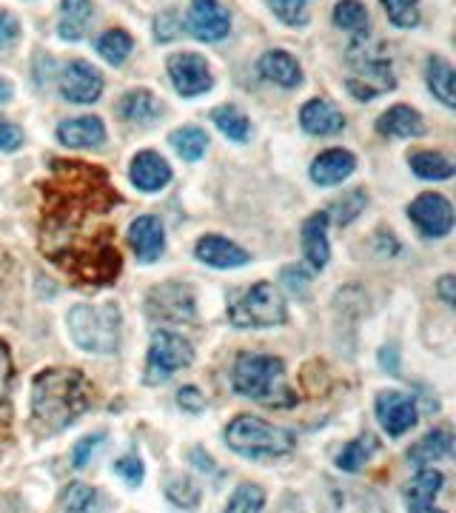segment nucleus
Masks as SVG:
<instances>
[{
  "label": "nucleus",
  "instance_id": "f257e3e1",
  "mask_svg": "<svg viewBox=\"0 0 456 513\" xmlns=\"http://www.w3.org/2000/svg\"><path fill=\"white\" fill-rule=\"evenodd\" d=\"M120 194L100 166L80 160H55L43 183L40 248L60 271L80 285H109L117 280L123 257L114 246L106 217Z\"/></svg>",
  "mask_w": 456,
  "mask_h": 513
},
{
  "label": "nucleus",
  "instance_id": "f03ea898",
  "mask_svg": "<svg viewBox=\"0 0 456 513\" xmlns=\"http://www.w3.org/2000/svg\"><path fill=\"white\" fill-rule=\"evenodd\" d=\"M92 405V382L75 368H46L32 382V428L55 437L75 425Z\"/></svg>",
  "mask_w": 456,
  "mask_h": 513
},
{
  "label": "nucleus",
  "instance_id": "7ed1b4c3",
  "mask_svg": "<svg viewBox=\"0 0 456 513\" xmlns=\"http://www.w3.org/2000/svg\"><path fill=\"white\" fill-rule=\"evenodd\" d=\"M231 385L240 397L254 399L266 408L297 405V394L285 382V362L271 354H240L231 371Z\"/></svg>",
  "mask_w": 456,
  "mask_h": 513
},
{
  "label": "nucleus",
  "instance_id": "20e7f679",
  "mask_svg": "<svg viewBox=\"0 0 456 513\" xmlns=\"http://www.w3.org/2000/svg\"><path fill=\"white\" fill-rule=\"evenodd\" d=\"M226 442L231 451L248 459H277L294 451L297 437L288 428H277L260 417H237L228 422Z\"/></svg>",
  "mask_w": 456,
  "mask_h": 513
},
{
  "label": "nucleus",
  "instance_id": "39448f33",
  "mask_svg": "<svg viewBox=\"0 0 456 513\" xmlns=\"http://www.w3.org/2000/svg\"><path fill=\"white\" fill-rule=\"evenodd\" d=\"M69 337L92 354H114L120 348V308L114 303L75 305L69 311Z\"/></svg>",
  "mask_w": 456,
  "mask_h": 513
},
{
  "label": "nucleus",
  "instance_id": "423d86ee",
  "mask_svg": "<svg viewBox=\"0 0 456 513\" xmlns=\"http://www.w3.org/2000/svg\"><path fill=\"white\" fill-rule=\"evenodd\" d=\"M228 320L234 328H274L285 323L283 294L271 283H254L228 305Z\"/></svg>",
  "mask_w": 456,
  "mask_h": 513
},
{
  "label": "nucleus",
  "instance_id": "0eeeda50",
  "mask_svg": "<svg viewBox=\"0 0 456 513\" xmlns=\"http://www.w3.org/2000/svg\"><path fill=\"white\" fill-rule=\"evenodd\" d=\"M194 360V348L189 340H183L174 331H154L149 345V360H146V382L160 385L169 382L177 371H183Z\"/></svg>",
  "mask_w": 456,
  "mask_h": 513
},
{
  "label": "nucleus",
  "instance_id": "6e6552de",
  "mask_svg": "<svg viewBox=\"0 0 456 513\" xmlns=\"http://www.w3.org/2000/svg\"><path fill=\"white\" fill-rule=\"evenodd\" d=\"M146 311L154 323H191L194 320V291L186 283L154 285L146 297Z\"/></svg>",
  "mask_w": 456,
  "mask_h": 513
},
{
  "label": "nucleus",
  "instance_id": "1a4fd4ad",
  "mask_svg": "<svg viewBox=\"0 0 456 513\" xmlns=\"http://www.w3.org/2000/svg\"><path fill=\"white\" fill-rule=\"evenodd\" d=\"M357 72L354 77H348V92L357 97V100H374L382 92H391L394 89V75H391V63L388 57L382 55H351Z\"/></svg>",
  "mask_w": 456,
  "mask_h": 513
},
{
  "label": "nucleus",
  "instance_id": "9d476101",
  "mask_svg": "<svg viewBox=\"0 0 456 513\" xmlns=\"http://www.w3.org/2000/svg\"><path fill=\"white\" fill-rule=\"evenodd\" d=\"M408 217L425 237H445L454 228V209L442 194H419L417 200L408 206Z\"/></svg>",
  "mask_w": 456,
  "mask_h": 513
},
{
  "label": "nucleus",
  "instance_id": "9b49d317",
  "mask_svg": "<svg viewBox=\"0 0 456 513\" xmlns=\"http://www.w3.org/2000/svg\"><path fill=\"white\" fill-rule=\"evenodd\" d=\"M169 77L174 89L183 97H197L211 89V69L206 57L183 52V55L169 57Z\"/></svg>",
  "mask_w": 456,
  "mask_h": 513
},
{
  "label": "nucleus",
  "instance_id": "f8f14e48",
  "mask_svg": "<svg viewBox=\"0 0 456 513\" xmlns=\"http://www.w3.org/2000/svg\"><path fill=\"white\" fill-rule=\"evenodd\" d=\"M60 95L69 103H95L103 95V77L92 63L75 60L60 72Z\"/></svg>",
  "mask_w": 456,
  "mask_h": 513
},
{
  "label": "nucleus",
  "instance_id": "ddd939ff",
  "mask_svg": "<svg viewBox=\"0 0 456 513\" xmlns=\"http://www.w3.org/2000/svg\"><path fill=\"white\" fill-rule=\"evenodd\" d=\"M417 402L402 391H382L377 397V419L388 437H402L417 425Z\"/></svg>",
  "mask_w": 456,
  "mask_h": 513
},
{
  "label": "nucleus",
  "instance_id": "4468645a",
  "mask_svg": "<svg viewBox=\"0 0 456 513\" xmlns=\"http://www.w3.org/2000/svg\"><path fill=\"white\" fill-rule=\"evenodd\" d=\"M189 29L197 40H223L231 29V15L220 0H191Z\"/></svg>",
  "mask_w": 456,
  "mask_h": 513
},
{
  "label": "nucleus",
  "instance_id": "2eb2a0df",
  "mask_svg": "<svg viewBox=\"0 0 456 513\" xmlns=\"http://www.w3.org/2000/svg\"><path fill=\"white\" fill-rule=\"evenodd\" d=\"M129 246H132L140 263H154L163 254V248H166V234H163L160 220L152 217V214L137 217L129 226Z\"/></svg>",
  "mask_w": 456,
  "mask_h": 513
},
{
  "label": "nucleus",
  "instance_id": "dca6fc26",
  "mask_svg": "<svg viewBox=\"0 0 456 513\" xmlns=\"http://www.w3.org/2000/svg\"><path fill=\"white\" fill-rule=\"evenodd\" d=\"M194 251H197V260L211 268H240L251 260L246 248H240L237 243L226 240V237H217V234L200 237Z\"/></svg>",
  "mask_w": 456,
  "mask_h": 513
},
{
  "label": "nucleus",
  "instance_id": "f3484780",
  "mask_svg": "<svg viewBox=\"0 0 456 513\" xmlns=\"http://www.w3.org/2000/svg\"><path fill=\"white\" fill-rule=\"evenodd\" d=\"M132 183L146 194L166 189L171 180V166L166 163V157H160L157 152H140L132 160V171H129Z\"/></svg>",
  "mask_w": 456,
  "mask_h": 513
},
{
  "label": "nucleus",
  "instance_id": "a211bd4d",
  "mask_svg": "<svg viewBox=\"0 0 456 513\" xmlns=\"http://www.w3.org/2000/svg\"><path fill=\"white\" fill-rule=\"evenodd\" d=\"M325 513H382L377 496L362 488H345V485H331L325 491Z\"/></svg>",
  "mask_w": 456,
  "mask_h": 513
},
{
  "label": "nucleus",
  "instance_id": "6ab92c4d",
  "mask_svg": "<svg viewBox=\"0 0 456 513\" xmlns=\"http://www.w3.org/2000/svg\"><path fill=\"white\" fill-rule=\"evenodd\" d=\"M57 140L69 149H89L106 140V126L100 117H72L57 126Z\"/></svg>",
  "mask_w": 456,
  "mask_h": 513
},
{
  "label": "nucleus",
  "instance_id": "aec40b11",
  "mask_svg": "<svg viewBox=\"0 0 456 513\" xmlns=\"http://www.w3.org/2000/svg\"><path fill=\"white\" fill-rule=\"evenodd\" d=\"M300 123L308 134H317V137H325V134H337L345 129V117L342 112L328 103V100H308L300 112Z\"/></svg>",
  "mask_w": 456,
  "mask_h": 513
},
{
  "label": "nucleus",
  "instance_id": "412c9836",
  "mask_svg": "<svg viewBox=\"0 0 456 513\" xmlns=\"http://www.w3.org/2000/svg\"><path fill=\"white\" fill-rule=\"evenodd\" d=\"M357 169V157L351 152H342V149H331L323 152L314 166H311V180L320 183V186H337L342 180H348Z\"/></svg>",
  "mask_w": 456,
  "mask_h": 513
},
{
  "label": "nucleus",
  "instance_id": "4be33fe9",
  "mask_svg": "<svg viewBox=\"0 0 456 513\" xmlns=\"http://www.w3.org/2000/svg\"><path fill=\"white\" fill-rule=\"evenodd\" d=\"M303 254L311 268H325L331 248H328V214L320 211L314 217H308L303 223Z\"/></svg>",
  "mask_w": 456,
  "mask_h": 513
},
{
  "label": "nucleus",
  "instance_id": "5701e85b",
  "mask_svg": "<svg viewBox=\"0 0 456 513\" xmlns=\"http://www.w3.org/2000/svg\"><path fill=\"white\" fill-rule=\"evenodd\" d=\"M260 75L283 86V89H297L303 83V69L294 57L283 52V49H274L260 57Z\"/></svg>",
  "mask_w": 456,
  "mask_h": 513
},
{
  "label": "nucleus",
  "instance_id": "b1692460",
  "mask_svg": "<svg viewBox=\"0 0 456 513\" xmlns=\"http://www.w3.org/2000/svg\"><path fill=\"white\" fill-rule=\"evenodd\" d=\"M377 132L385 134V137H422L425 123H422V114L417 109L394 106L377 120Z\"/></svg>",
  "mask_w": 456,
  "mask_h": 513
},
{
  "label": "nucleus",
  "instance_id": "393cba45",
  "mask_svg": "<svg viewBox=\"0 0 456 513\" xmlns=\"http://www.w3.org/2000/svg\"><path fill=\"white\" fill-rule=\"evenodd\" d=\"M95 15L92 0H63L60 3V38L80 40L89 29V20Z\"/></svg>",
  "mask_w": 456,
  "mask_h": 513
},
{
  "label": "nucleus",
  "instance_id": "a878e982",
  "mask_svg": "<svg viewBox=\"0 0 456 513\" xmlns=\"http://www.w3.org/2000/svg\"><path fill=\"white\" fill-rule=\"evenodd\" d=\"M451 451H454V437H451V431L439 428V431L425 434V437L419 439L417 445L408 451V462L417 465V468H425V465L437 462L442 456H451Z\"/></svg>",
  "mask_w": 456,
  "mask_h": 513
},
{
  "label": "nucleus",
  "instance_id": "bb28decb",
  "mask_svg": "<svg viewBox=\"0 0 456 513\" xmlns=\"http://www.w3.org/2000/svg\"><path fill=\"white\" fill-rule=\"evenodd\" d=\"M377 448H380V442H377L374 434H362V437L351 439L348 445H342V451L337 454V468L345 471V474H360L365 462L377 454Z\"/></svg>",
  "mask_w": 456,
  "mask_h": 513
},
{
  "label": "nucleus",
  "instance_id": "cd10ccee",
  "mask_svg": "<svg viewBox=\"0 0 456 513\" xmlns=\"http://www.w3.org/2000/svg\"><path fill=\"white\" fill-rule=\"evenodd\" d=\"M428 89L434 92V97H439V103H445L448 109H454V66L445 57H428Z\"/></svg>",
  "mask_w": 456,
  "mask_h": 513
},
{
  "label": "nucleus",
  "instance_id": "c85d7f7f",
  "mask_svg": "<svg viewBox=\"0 0 456 513\" xmlns=\"http://www.w3.org/2000/svg\"><path fill=\"white\" fill-rule=\"evenodd\" d=\"M163 112V106L157 103V97L146 89H134L120 100V114L132 123H152Z\"/></svg>",
  "mask_w": 456,
  "mask_h": 513
},
{
  "label": "nucleus",
  "instance_id": "c756f323",
  "mask_svg": "<svg viewBox=\"0 0 456 513\" xmlns=\"http://www.w3.org/2000/svg\"><path fill=\"white\" fill-rule=\"evenodd\" d=\"M442 485H445V476L439 474V471L419 468V474L405 488V499H408V505H431L439 496V491H442Z\"/></svg>",
  "mask_w": 456,
  "mask_h": 513
},
{
  "label": "nucleus",
  "instance_id": "7c9ffc66",
  "mask_svg": "<svg viewBox=\"0 0 456 513\" xmlns=\"http://www.w3.org/2000/svg\"><path fill=\"white\" fill-rule=\"evenodd\" d=\"M169 143L183 160L194 163V160H200L206 154V149H209V134L203 132V129H197V126H183V129L171 132Z\"/></svg>",
  "mask_w": 456,
  "mask_h": 513
},
{
  "label": "nucleus",
  "instance_id": "2f4dec72",
  "mask_svg": "<svg viewBox=\"0 0 456 513\" xmlns=\"http://www.w3.org/2000/svg\"><path fill=\"white\" fill-rule=\"evenodd\" d=\"M411 169L422 180H451L454 177V163L439 152L411 154Z\"/></svg>",
  "mask_w": 456,
  "mask_h": 513
},
{
  "label": "nucleus",
  "instance_id": "473e14b6",
  "mask_svg": "<svg viewBox=\"0 0 456 513\" xmlns=\"http://www.w3.org/2000/svg\"><path fill=\"white\" fill-rule=\"evenodd\" d=\"M132 49V35L123 32V29H112V32H106L103 38L97 40V52H100V57H103L106 63H112V66H120L126 57L132 55Z\"/></svg>",
  "mask_w": 456,
  "mask_h": 513
},
{
  "label": "nucleus",
  "instance_id": "72a5a7b5",
  "mask_svg": "<svg viewBox=\"0 0 456 513\" xmlns=\"http://www.w3.org/2000/svg\"><path fill=\"white\" fill-rule=\"evenodd\" d=\"M365 203H368V194L362 189H351L345 191L342 197H337V200L331 203V209L325 211V214H328V220L334 217L340 226H348V223H354V220L360 217V211L365 209Z\"/></svg>",
  "mask_w": 456,
  "mask_h": 513
},
{
  "label": "nucleus",
  "instance_id": "f704fd0d",
  "mask_svg": "<svg viewBox=\"0 0 456 513\" xmlns=\"http://www.w3.org/2000/svg\"><path fill=\"white\" fill-rule=\"evenodd\" d=\"M211 120H214V126L220 129V132L226 134L228 140H237V143H243L248 137V117L237 106H220V109H214L211 112Z\"/></svg>",
  "mask_w": 456,
  "mask_h": 513
},
{
  "label": "nucleus",
  "instance_id": "c9c22d12",
  "mask_svg": "<svg viewBox=\"0 0 456 513\" xmlns=\"http://www.w3.org/2000/svg\"><path fill=\"white\" fill-rule=\"evenodd\" d=\"M97 502V491L92 485L72 482L63 494H60V513H92Z\"/></svg>",
  "mask_w": 456,
  "mask_h": 513
},
{
  "label": "nucleus",
  "instance_id": "e433bc0d",
  "mask_svg": "<svg viewBox=\"0 0 456 513\" xmlns=\"http://www.w3.org/2000/svg\"><path fill=\"white\" fill-rule=\"evenodd\" d=\"M263 508H266V491L260 485L246 482L231 494L223 513H263Z\"/></svg>",
  "mask_w": 456,
  "mask_h": 513
},
{
  "label": "nucleus",
  "instance_id": "4c0bfd02",
  "mask_svg": "<svg viewBox=\"0 0 456 513\" xmlns=\"http://www.w3.org/2000/svg\"><path fill=\"white\" fill-rule=\"evenodd\" d=\"M334 23L345 32H368V12L360 0H340L334 6Z\"/></svg>",
  "mask_w": 456,
  "mask_h": 513
},
{
  "label": "nucleus",
  "instance_id": "58836bf2",
  "mask_svg": "<svg viewBox=\"0 0 456 513\" xmlns=\"http://www.w3.org/2000/svg\"><path fill=\"white\" fill-rule=\"evenodd\" d=\"M166 496L177 508H197L200 502V488L191 482L189 476H171L169 485H166Z\"/></svg>",
  "mask_w": 456,
  "mask_h": 513
},
{
  "label": "nucleus",
  "instance_id": "ea45409f",
  "mask_svg": "<svg viewBox=\"0 0 456 513\" xmlns=\"http://www.w3.org/2000/svg\"><path fill=\"white\" fill-rule=\"evenodd\" d=\"M382 6L399 29H414L419 23V0H382Z\"/></svg>",
  "mask_w": 456,
  "mask_h": 513
},
{
  "label": "nucleus",
  "instance_id": "a19ab883",
  "mask_svg": "<svg viewBox=\"0 0 456 513\" xmlns=\"http://www.w3.org/2000/svg\"><path fill=\"white\" fill-rule=\"evenodd\" d=\"M271 12L288 26H305L308 23V0H268Z\"/></svg>",
  "mask_w": 456,
  "mask_h": 513
},
{
  "label": "nucleus",
  "instance_id": "79ce46f5",
  "mask_svg": "<svg viewBox=\"0 0 456 513\" xmlns=\"http://www.w3.org/2000/svg\"><path fill=\"white\" fill-rule=\"evenodd\" d=\"M9 385H12V360L6 342H0V417H9Z\"/></svg>",
  "mask_w": 456,
  "mask_h": 513
},
{
  "label": "nucleus",
  "instance_id": "37998d69",
  "mask_svg": "<svg viewBox=\"0 0 456 513\" xmlns=\"http://www.w3.org/2000/svg\"><path fill=\"white\" fill-rule=\"evenodd\" d=\"M103 439H106L103 431H97L92 437L80 439L75 448H72V465H75V468H86V465L92 462V456H95L97 448L103 445Z\"/></svg>",
  "mask_w": 456,
  "mask_h": 513
},
{
  "label": "nucleus",
  "instance_id": "c03bdc74",
  "mask_svg": "<svg viewBox=\"0 0 456 513\" xmlns=\"http://www.w3.org/2000/svg\"><path fill=\"white\" fill-rule=\"evenodd\" d=\"M114 474L123 476V479H126L129 485H140V482H143V476H146V468H143L140 456L126 454V456H120V459L114 462Z\"/></svg>",
  "mask_w": 456,
  "mask_h": 513
},
{
  "label": "nucleus",
  "instance_id": "a18cd8bd",
  "mask_svg": "<svg viewBox=\"0 0 456 513\" xmlns=\"http://www.w3.org/2000/svg\"><path fill=\"white\" fill-rule=\"evenodd\" d=\"M20 38V23L12 12L0 9V49H9L15 46Z\"/></svg>",
  "mask_w": 456,
  "mask_h": 513
},
{
  "label": "nucleus",
  "instance_id": "49530a36",
  "mask_svg": "<svg viewBox=\"0 0 456 513\" xmlns=\"http://www.w3.org/2000/svg\"><path fill=\"white\" fill-rule=\"evenodd\" d=\"M154 26H157V40H163V43H169L180 35V18H177V12H163L160 18L154 20Z\"/></svg>",
  "mask_w": 456,
  "mask_h": 513
},
{
  "label": "nucleus",
  "instance_id": "de8ad7c7",
  "mask_svg": "<svg viewBox=\"0 0 456 513\" xmlns=\"http://www.w3.org/2000/svg\"><path fill=\"white\" fill-rule=\"evenodd\" d=\"M177 405H180L183 411H189V414H200V411L206 408V399H203V394H200L194 385H186V388L177 391Z\"/></svg>",
  "mask_w": 456,
  "mask_h": 513
},
{
  "label": "nucleus",
  "instance_id": "09e8293b",
  "mask_svg": "<svg viewBox=\"0 0 456 513\" xmlns=\"http://www.w3.org/2000/svg\"><path fill=\"white\" fill-rule=\"evenodd\" d=\"M20 146H23V132L18 126L0 120V152H18Z\"/></svg>",
  "mask_w": 456,
  "mask_h": 513
},
{
  "label": "nucleus",
  "instance_id": "8fccbe9b",
  "mask_svg": "<svg viewBox=\"0 0 456 513\" xmlns=\"http://www.w3.org/2000/svg\"><path fill=\"white\" fill-rule=\"evenodd\" d=\"M283 280H285V285L294 291V294H303L305 285H308V274H305L300 266H288L283 271Z\"/></svg>",
  "mask_w": 456,
  "mask_h": 513
},
{
  "label": "nucleus",
  "instance_id": "3c124183",
  "mask_svg": "<svg viewBox=\"0 0 456 513\" xmlns=\"http://www.w3.org/2000/svg\"><path fill=\"white\" fill-rule=\"evenodd\" d=\"M437 294L442 297V303L445 305H454L456 303V280L451 274H445L442 280L437 283Z\"/></svg>",
  "mask_w": 456,
  "mask_h": 513
},
{
  "label": "nucleus",
  "instance_id": "603ef678",
  "mask_svg": "<svg viewBox=\"0 0 456 513\" xmlns=\"http://www.w3.org/2000/svg\"><path fill=\"white\" fill-rule=\"evenodd\" d=\"M380 365H382V368H388L391 374H399L397 351H394V348H385V351L380 354Z\"/></svg>",
  "mask_w": 456,
  "mask_h": 513
},
{
  "label": "nucleus",
  "instance_id": "864d4df0",
  "mask_svg": "<svg viewBox=\"0 0 456 513\" xmlns=\"http://www.w3.org/2000/svg\"><path fill=\"white\" fill-rule=\"evenodd\" d=\"M191 459H194V465H197L200 471H214V459H211L209 454H203L200 448L191 451Z\"/></svg>",
  "mask_w": 456,
  "mask_h": 513
},
{
  "label": "nucleus",
  "instance_id": "5fc2aeb1",
  "mask_svg": "<svg viewBox=\"0 0 456 513\" xmlns=\"http://www.w3.org/2000/svg\"><path fill=\"white\" fill-rule=\"evenodd\" d=\"M12 92H15V89H12V83L0 77V103H6V100H12Z\"/></svg>",
  "mask_w": 456,
  "mask_h": 513
},
{
  "label": "nucleus",
  "instance_id": "6e6d98bb",
  "mask_svg": "<svg viewBox=\"0 0 456 513\" xmlns=\"http://www.w3.org/2000/svg\"><path fill=\"white\" fill-rule=\"evenodd\" d=\"M408 513H445V511L431 508V505H408Z\"/></svg>",
  "mask_w": 456,
  "mask_h": 513
}]
</instances>
